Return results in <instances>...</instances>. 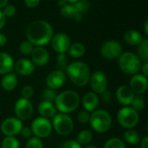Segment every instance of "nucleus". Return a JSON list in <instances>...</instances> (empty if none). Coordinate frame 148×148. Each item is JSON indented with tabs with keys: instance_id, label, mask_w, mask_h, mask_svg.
Listing matches in <instances>:
<instances>
[{
	"instance_id": "obj_22",
	"label": "nucleus",
	"mask_w": 148,
	"mask_h": 148,
	"mask_svg": "<svg viewBox=\"0 0 148 148\" xmlns=\"http://www.w3.org/2000/svg\"><path fill=\"white\" fill-rule=\"evenodd\" d=\"M142 35L134 30H129L127 31L124 35V40L126 43L131 45H139L143 41Z\"/></svg>"
},
{
	"instance_id": "obj_31",
	"label": "nucleus",
	"mask_w": 148,
	"mask_h": 148,
	"mask_svg": "<svg viewBox=\"0 0 148 148\" xmlns=\"http://www.w3.org/2000/svg\"><path fill=\"white\" fill-rule=\"evenodd\" d=\"M56 63H57V67L59 68L58 71H63L66 70L69 63V58L66 55V53H60L57 58H56Z\"/></svg>"
},
{
	"instance_id": "obj_51",
	"label": "nucleus",
	"mask_w": 148,
	"mask_h": 148,
	"mask_svg": "<svg viewBox=\"0 0 148 148\" xmlns=\"http://www.w3.org/2000/svg\"><path fill=\"white\" fill-rule=\"evenodd\" d=\"M79 0H67V2L68 3H71V4H74V3H77Z\"/></svg>"
},
{
	"instance_id": "obj_15",
	"label": "nucleus",
	"mask_w": 148,
	"mask_h": 148,
	"mask_svg": "<svg viewBox=\"0 0 148 148\" xmlns=\"http://www.w3.org/2000/svg\"><path fill=\"white\" fill-rule=\"evenodd\" d=\"M148 86L147 78L143 74H135L130 80V88L134 93L140 95L144 93Z\"/></svg>"
},
{
	"instance_id": "obj_5",
	"label": "nucleus",
	"mask_w": 148,
	"mask_h": 148,
	"mask_svg": "<svg viewBox=\"0 0 148 148\" xmlns=\"http://www.w3.org/2000/svg\"><path fill=\"white\" fill-rule=\"evenodd\" d=\"M121 70L127 75H135L141 69L140 59L133 52H125L119 59Z\"/></svg>"
},
{
	"instance_id": "obj_14",
	"label": "nucleus",
	"mask_w": 148,
	"mask_h": 148,
	"mask_svg": "<svg viewBox=\"0 0 148 148\" xmlns=\"http://www.w3.org/2000/svg\"><path fill=\"white\" fill-rule=\"evenodd\" d=\"M66 82L65 73L62 71H54L50 72L46 79V84L49 89L56 90L61 88Z\"/></svg>"
},
{
	"instance_id": "obj_29",
	"label": "nucleus",
	"mask_w": 148,
	"mask_h": 148,
	"mask_svg": "<svg viewBox=\"0 0 148 148\" xmlns=\"http://www.w3.org/2000/svg\"><path fill=\"white\" fill-rule=\"evenodd\" d=\"M131 105H132V108H134L136 112L143 110L145 107V100L143 96L141 95L134 96Z\"/></svg>"
},
{
	"instance_id": "obj_23",
	"label": "nucleus",
	"mask_w": 148,
	"mask_h": 148,
	"mask_svg": "<svg viewBox=\"0 0 148 148\" xmlns=\"http://www.w3.org/2000/svg\"><path fill=\"white\" fill-rule=\"evenodd\" d=\"M2 87L6 91H12L17 85V78L14 73H7L1 81Z\"/></svg>"
},
{
	"instance_id": "obj_3",
	"label": "nucleus",
	"mask_w": 148,
	"mask_h": 148,
	"mask_svg": "<svg viewBox=\"0 0 148 148\" xmlns=\"http://www.w3.org/2000/svg\"><path fill=\"white\" fill-rule=\"evenodd\" d=\"M56 108L62 113L75 111L80 104V97L74 91H65L56 96L55 99Z\"/></svg>"
},
{
	"instance_id": "obj_25",
	"label": "nucleus",
	"mask_w": 148,
	"mask_h": 148,
	"mask_svg": "<svg viewBox=\"0 0 148 148\" xmlns=\"http://www.w3.org/2000/svg\"><path fill=\"white\" fill-rule=\"evenodd\" d=\"M78 14L80 13L78 12L75 4L67 3L61 8V15L65 18H68V19L75 18V17Z\"/></svg>"
},
{
	"instance_id": "obj_2",
	"label": "nucleus",
	"mask_w": 148,
	"mask_h": 148,
	"mask_svg": "<svg viewBox=\"0 0 148 148\" xmlns=\"http://www.w3.org/2000/svg\"><path fill=\"white\" fill-rule=\"evenodd\" d=\"M66 72L72 83L77 86L86 85L91 76L88 66L81 61H75L68 65Z\"/></svg>"
},
{
	"instance_id": "obj_16",
	"label": "nucleus",
	"mask_w": 148,
	"mask_h": 148,
	"mask_svg": "<svg viewBox=\"0 0 148 148\" xmlns=\"http://www.w3.org/2000/svg\"><path fill=\"white\" fill-rule=\"evenodd\" d=\"M31 62L34 65H36L37 66H44L49 63V54L45 48L36 46L31 52Z\"/></svg>"
},
{
	"instance_id": "obj_17",
	"label": "nucleus",
	"mask_w": 148,
	"mask_h": 148,
	"mask_svg": "<svg viewBox=\"0 0 148 148\" xmlns=\"http://www.w3.org/2000/svg\"><path fill=\"white\" fill-rule=\"evenodd\" d=\"M134 97V92L127 85H121L116 91L117 100L124 106L131 105Z\"/></svg>"
},
{
	"instance_id": "obj_13",
	"label": "nucleus",
	"mask_w": 148,
	"mask_h": 148,
	"mask_svg": "<svg viewBox=\"0 0 148 148\" xmlns=\"http://www.w3.org/2000/svg\"><path fill=\"white\" fill-rule=\"evenodd\" d=\"M52 48L58 53H65L70 46V38L65 33H57L51 39Z\"/></svg>"
},
{
	"instance_id": "obj_11",
	"label": "nucleus",
	"mask_w": 148,
	"mask_h": 148,
	"mask_svg": "<svg viewBox=\"0 0 148 148\" xmlns=\"http://www.w3.org/2000/svg\"><path fill=\"white\" fill-rule=\"evenodd\" d=\"M22 128V121L16 118H8L1 125V131L7 137H13L18 134Z\"/></svg>"
},
{
	"instance_id": "obj_18",
	"label": "nucleus",
	"mask_w": 148,
	"mask_h": 148,
	"mask_svg": "<svg viewBox=\"0 0 148 148\" xmlns=\"http://www.w3.org/2000/svg\"><path fill=\"white\" fill-rule=\"evenodd\" d=\"M15 70L17 73L23 76H29L35 71V65L29 59H19L15 65Z\"/></svg>"
},
{
	"instance_id": "obj_52",
	"label": "nucleus",
	"mask_w": 148,
	"mask_h": 148,
	"mask_svg": "<svg viewBox=\"0 0 148 148\" xmlns=\"http://www.w3.org/2000/svg\"><path fill=\"white\" fill-rule=\"evenodd\" d=\"M86 148H98L97 147H95V146H89V147H87Z\"/></svg>"
},
{
	"instance_id": "obj_43",
	"label": "nucleus",
	"mask_w": 148,
	"mask_h": 148,
	"mask_svg": "<svg viewBox=\"0 0 148 148\" xmlns=\"http://www.w3.org/2000/svg\"><path fill=\"white\" fill-rule=\"evenodd\" d=\"M102 94V99H103V100L104 101H107V102H108V101H110V99H111V93L109 92H102L101 93Z\"/></svg>"
},
{
	"instance_id": "obj_20",
	"label": "nucleus",
	"mask_w": 148,
	"mask_h": 148,
	"mask_svg": "<svg viewBox=\"0 0 148 148\" xmlns=\"http://www.w3.org/2000/svg\"><path fill=\"white\" fill-rule=\"evenodd\" d=\"M13 59L6 52H0V74L10 73L13 69Z\"/></svg>"
},
{
	"instance_id": "obj_50",
	"label": "nucleus",
	"mask_w": 148,
	"mask_h": 148,
	"mask_svg": "<svg viewBox=\"0 0 148 148\" xmlns=\"http://www.w3.org/2000/svg\"><path fill=\"white\" fill-rule=\"evenodd\" d=\"M148 21L147 20L146 21V23H145V32H146V34H148Z\"/></svg>"
},
{
	"instance_id": "obj_47",
	"label": "nucleus",
	"mask_w": 148,
	"mask_h": 148,
	"mask_svg": "<svg viewBox=\"0 0 148 148\" xmlns=\"http://www.w3.org/2000/svg\"><path fill=\"white\" fill-rule=\"evenodd\" d=\"M141 148H148V137H145L141 140Z\"/></svg>"
},
{
	"instance_id": "obj_38",
	"label": "nucleus",
	"mask_w": 148,
	"mask_h": 148,
	"mask_svg": "<svg viewBox=\"0 0 148 148\" xmlns=\"http://www.w3.org/2000/svg\"><path fill=\"white\" fill-rule=\"evenodd\" d=\"M33 93H34V90L31 86L29 85H26L24 86L23 89H22V92H21V94H22V97L23 99H29L33 96Z\"/></svg>"
},
{
	"instance_id": "obj_37",
	"label": "nucleus",
	"mask_w": 148,
	"mask_h": 148,
	"mask_svg": "<svg viewBox=\"0 0 148 148\" xmlns=\"http://www.w3.org/2000/svg\"><path fill=\"white\" fill-rule=\"evenodd\" d=\"M4 17H13L16 13V8L12 4H7L3 7V10H2Z\"/></svg>"
},
{
	"instance_id": "obj_9",
	"label": "nucleus",
	"mask_w": 148,
	"mask_h": 148,
	"mask_svg": "<svg viewBox=\"0 0 148 148\" xmlns=\"http://www.w3.org/2000/svg\"><path fill=\"white\" fill-rule=\"evenodd\" d=\"M122 52V46L121 43L116 40H108L105 42L101 47V54L104 58L114 59L121 56Z\"/></svg>"
},
{
	"instance_id": "obj_1",
	"label": "nucleus",
	"mask_w": 148,
	"mask_h": 148,
	"mask_svg": "<svg viewBox=\"0 0 148 148\" xmlns=\"http://www.w3.org/2000/svg\"><path fill=\"white\" fill-rule=\"evenodd\" d=\"M28 41L33 45L42 46L49 44L53 38V28L44 20H35L26 30Z\"/></svg>"
},
{
	"instance_id": "obj_27",
	"label": "nucleus",
	"mask_w": 148,
	"mask_h": 148,
	"mask_svg": "<svg viewBox=\"0 0 148 148\" xmlns=\"http://www.w3.org/2000/svg\"><path fill=\"white\" fill-rule=\"evenodd\" d=\"M124 139L127 143L131 145H136L140 142V135L138 134L137 132L131 129L127 130L124 133Z\"/></svg>"
},
{
	"instance_id": "obj_24",
	"label": "nucleus",
	"mask_w": 148,
	"mask_h": 148,
	"mask_svg": "<svg viewBox=\"0 0 148 148\" xmlns=\"http://www.w3.org/2000/svg\"><path fill=\"white\" fill-rule=\"evenodd\" d=\"M69 53L72 58H82L84 53H85V47L81 43H74L70 44L69 48Z\"/></svg>"
},
{
	"instance_id": "obj_44",
	"label": "nucleus",
	"mask_w": 148,
	"mask_h": 148,
	"mask_svg": "<svg viewBox=\"0 0 148 148\" xmlns=\"http://www.w3.org/2000/svg\"><path fill=\"white\" fill-rule=\"evenodd\" d=\"M4 24H5V17L3 13L2 10H0V30L4 26Z\"/></svg>"
},
{
	"instance_id": "obj_34",
	"label": "nucleus",
	"mask_w": 148,
	"mask_h": 148,
	"mask_svg": "<svg viewBox=\"0 0 148 148\" xmlns=\"http://www.w3.org/2000/svg\"><path fill=\"white\" fill-rule=\"evenodd\" d=\"M75 6L76 7L78 12L82 15H83L85 12L88 11V8H89V2L88 0H79L77 3H74Z\"/></svg>"
},
{
	"instance_id": "obj_35",
	"label": "nucleus",
	"mask_w": 148,
	"mask_h": 148,
	"mask_svg": "<svg viewBox=\"0 0 148 148\" xmlns=\"http://www.w3.org/2000/svg\"><path fill=\"white\" fill-rule=\"evenodd\" d=\"M33 49H34L33 48V44H30L29 41H23V42H22V44L19 46L20 52L23 55H26V56L31 54Z\"/></svg>"
},
{
	"instance_id": "obj_12",
	"label": "nucleus",
	"mask_w": 148,
	"mask_h": 148,
	"mask_svg": "<svg viewBox=\"0 0 148 148\" xmlns=\"http://www.w3.org/2000/svg\"><path fill=\"white\" fill-rule=\"evenodd\" d=\"M89 81L91 88L95 93H102L107 90L108 79L103 72L100 71L95 72L92 76H90Z\"/></svg>"
},
{
	"instance_id": "obj_10",
	"label": "nucleus",
	"mask_w": 148,
	"mask_h": 148,
	"mask_svg": "<svg viewBox=\"0 0 148 148\" xmlns=\"http://www.w3.org/2000/svg\"><path fill=\"white\" fill-rule=\"evenodd\" d=\"M15 113L20 120H29L33 113V106L31 102L23 98L19 99L15 105Z\"/></svg>"
},
{
	"instance_id": "obj_32",
	"label": "nucleus",
	"mask_w": 148,
	"mask_h": 148,
	"mask_svg": "<svg viewBox=\"0 0 148 148\" xmlns=\"http://www.w3.org/2000/svg\"><path fill=\"white\" fill-rule=\"evenodd\" d=\"M19 141L14 137H6L2 142V148H19Z\"/></svg>"
},
{
	"instance_id": "obj_30",
	"label": "nucleus",
	"mask_w": 148,
	"mask_h": 148,
	"mask_svg": "<svg viewBox=\"0 0 148 148\" xmlns=\"http://www.w3.org/2000/svg\"><path fill=\"white\" fill-rule=\"evenodd\" d=\"M103 148H126L124 142L118 138H112L108 140Z\"/></svg>"
},
{
	"instance_id": "obj_48",
	"label": "nucleus",
	"mask_w": 148,
	"mask_h": 148,
	"mask_svg": "<svg viewBox=\"0 0 148 148\" xmlns=\"http://www.w3.org/2000/svg\"><path fill=\"white\" fill-rule=\"evenodd\" d=\"M9 0H0V8H3L8 4Z\"/></svg>"
},
{
	"instance_id": "obj_6",
	"label": "nucleus",
	"mask_w": 148,
	"mask_h": 148,
	"mask_svg": "<svg viewBox=\"0 0 148 148\" xmlns=\"http://www.w3.org/2000/svg\"><path fill=\"white\" fill-rule=\"evenodd\" d=\"M117 120L122 127L131 129L137 126L139 122V114L134 108L127 106L119 111Z\"/></svg>"
},
{
	"instance_id": "obj_45",
	"label": "nucleus",
	"mask_w": 148,
	"mask_h": 148,
	"mask_svg": "<svg viewBox=\"0 0 148 148\" xmlns=\"http://www.w3.org/2000/svg\"><path fill=\"white\" fill-rule=\"evenodd\" d=\"M6 41H7V38L5 37V35L3 33H0V47L3 46L6 44Z\"/></svg>"
},
{
	"instance_id": "obj_28",
	"label": "nucleus",
	"mask_w": 148,
	"mask_h": 148,
	"mask_svg": "<svg viewBox=\"0 0 148 148\" xmlns=\"http://www.w3.org/2000/svg\"><path fill=\"white\" fill-rule=\"evenodd\" d=\"M93 138V134L88 130H83L82 131L78 136H77V142L80 145H88L91 142Z\"/></svg>"
},
{
	"instance_id": "obj_4",
	"label": "nucleus",
	"mask_w": 148,
	"mask_h": 148,
	"mask_svg": "<svg viewBox=\"0 0 148 148\" xmlns=\"http://www.w3.org/2000/svg\"><path fill=\"white\" fill-rule=\"evenodd\" d=\"M91 127L97 133H102L109 130L112 125L110 114L105 110L95 111L89 118Z\"/></svg>"
},
{
	"instance_id": "obj_8",
	"label": "nucleus",
	"mask_w": 148,
	"mask_h": 148,
	"mask_svg": "<svg viewBox=\"0 0 148 148\" xmlns=\"http://www.w3.org/2000/svg\"><path fill=\"white\" fill-rule=\"evenodd\" d=\"M30 129L32 133H34L37 138H46L49 136L52 132V125L48 119L40 117L35 119Z\"/></svg>"
},
{
	"instance_id": "obj_42",
	"label": "nucleus",
	"mask_w": 148,
	"mask_h": 148,
	"mask_svg": "<svg viewBox=\"0 0 148 148\" xmlns=\"http://www.w3.org/2000/svg\"><path fill=\"white\" fill-rule=\"evenodd\" d=\"M41 0H24V3L29 8H36L39 5Z\"/></svg>"
},
{
	"instance_id": "obj_19",
	"label": "nucleus",
	"mask_w": 148,
	"mask_h": 148,
	"mask_svg": "<svg viewBox=\"0 0 148 148\" xmlns=\"http://www.w3.org/2000/svg\"><path fill=\"white\" fill-rule=\"evenodd\" d=\"M99 105V98L95 92H88L82 98V106L87 112H92Z\"/></svg>"
},
{
	"instance_id": "obj_7",
	"label": "nucleus",
	"mask_w": 148,
	"mask_h": 148,
	"mask_svg": "<svg viewBox=\"0 0 148 148\" xmlns=\"http://www.w3.org/2000/svg\"><path fill=\"white\" fill-rule=\"evenodd\" d=\"M52 126L56 132L62 136L70 134L74 129V122L71 118L65 113H58L53 119Z\"/></svg>"
},
{
	"instance_id": "obj_36",
	"label": "nucleus",
	"mask_w": 148,
	"mask_h": 148,
	"mask_svg": "<svg viewBox=\"0 0 148 148\" xmlns=\"http://www.w3.org/2000/svg\"><path fill=\"white\" fill-rule=\"evenodd\" d=\"M26 148H42V142L37 137L30 138L27 142Z\"/></svg>"
},
{
	"instance_id": "obj_39",
	"label": "nucleus",
	"mask_w": 148,
	"mask_h": 148,
	"mask_svg": "<svg viewBox=\"0 0 148 148\" xmlns=\"http://www.w3.org/2000/svg\"><path fill=\"white\" fill-rule=\"evenodd\" d=\"M89 118H90V115L87 111H82L77 115L78 121L82 124H86V123L89 122Z\"/></svg>"
},
{
	"instance_id": "obj_33",
	"label": "nucleus",
	"mask_w": 148,
	"mask_h": 148,
	"mask_svg": "<svg viewBox=\"0 0 148 148\" xmlns=\"http://www.w3.org/2000/svg\"><path fill=\"white\" fill-rule=\"evenodd\" d=\"M56 96H57V94L55 92V90H52V89H49V88H47V89L43 90V92L42 93V97L43 100L44 101H49V102H51V103L53 101H55Z\"/></svg>"
},
{
	"instance_id": "obj_40",
	"label": "nucleus",
	"mask_w": 148,
	"mask_h": 148,
	"mask_svg": "<svg viewBox=\"0 0 148 148\" xmlns=\"http://www.w3.org/2000/svg\"><path fill=\"white\" fill-rule=\"evenodd\" d=\"M60 148H82V147L76 140H68L63 142Z\"/></svg>"
},
{
	"instance_id": "obj_49",
	"label": "nucleus",
	"mask_w": 148,
	"mask_h": 148,
	"mask_svg": "<svg viewBox=\"0 0 148 148\" xmlns=\"http://www.w3.org/2000/svg\"><path fill=\"white\" fill-rule=\"evenodd\" d=\"M67 0H58V4L61 6V7H62V6H64L65 4H67Z\"/></svg>"
},
{
	"instance_id": "obj_46",
	"label": "nucleus",
	"mask_w": 148,
	"mask_h": 148,
	"mask_svg": "<svg viewBox=\"0 0 148 148\" xmlns=\"http://www.w3.org/2000/svg\"><path fill=\"white\" fill-rule=\"evenodd\" d=\"M141 69H142V72H143V75L147 77L148 75V63L147 62H145L144 65L141 66Z\"/></svg>"
},
{
	"instance_id": "obj_26",
	"label": "nucleus",
	"mask_w": 148,
	"mask_h": 148,
	"mask_svg": "<svg viewBox=\"0 0 148 148\" xmlns=\"http://www.w3.org/2000/svg\"><path fill=\"white\" fill-rule=\"evenodd\" d=\"M138 54H139V58L147 62L148 60V40L143 39V41L139 44L138 47Z\"/></svg>"
},
{
	"instance_id": "obj_41",
	"label": "nucleus",
	"mask_w": 148,
	"mask_h": 148,
	"mask_svg": "<svg viewBox=\"0 0 148 148\" xmlns=\"http://www.w3.org/2000/svg\"><path fill=\"white\" fill-rule=\"evenodd\" d=\"M20 133H21L22 136L25 139H29L32 135V131L29 127H23Z\"/></svg>"
},
{
	"instance_id": "obj_21",
	"label": "nucleus",
	"mask_w": 148,
	"mask_h": 148,
	"mask_svg": "<svg viewBox=\"0 0 148 148\" xmlns=\"http://www.w3.org/2000/svg\"><path fill=\"white\" fill-rule=\"evenodd\" d=\"M38 112L42 118L49 119V118H51L55 115L56 108L51 102L43 100L38 106Z\"/></svg>"
}]
</instances>
